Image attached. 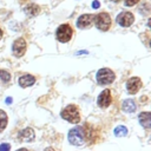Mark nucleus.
Segmentation results:
<instances>
[{
	"label": "nucleus",
	"instance_id": "f257e3e1",
	"mask_svg": "<svg viewBox=\"0 0 151 151\" xmlns=\"http://www.w3.org/2000/svg\"><path fill=\"white\" fill-rule=\"evenodd\" d=\"M61 117L63 119L72 123V124H77L80 122V113H79V109L76 105H68L66 106L63 111H61Z\"/></svg>",
	"mask_w": 151,
	"mask_h": 151
},
{
	"label": "nucleus",
	"instance_id": "f03ea898",
	"mask_svg": "<svg viewBox=\"0 0 151 151\" xmlns=\"http://www.w3.org/2000/svg\"><path fill=\"white\" fill-rule=\"evenodd\" d=\"M68 142L72 145H83L85 143V132L83 130V127L77 126L72 130H70L68 132Z\"/></svg>",
	"mask_w": 151,
	"mask_h": 151
},
{
	"label": "nucleus",
	"instance_id": "7ed1b4c3",
	"mask_svg": "<svg viewBox=\"0 0 151 151\" xmlns=\"http://www.w3.org/2000/svg\"><path fill=\"white\" fill-rule=\"evenodd\" d=\"M96 78H97L98 84H100V85H107V84L113 83V80H114V72L112 70L107 68V67H104V68H100L97 72Z\"/></svg>",
	"mask_w": 151,
	"mask_h": 151
},
{
	"label": "nucleus",
	"instance_id": "20e7f679",
	"mask_svg": "<svg viewBox=\"0 0 151 151\" xmlns=\"http://www.w3.org/2000/svg\"><path fill=\"white\" fill-rule=\"evenodd\" d=\"M72 33H73V31H72L71 26L67 25V24H64V25H60L58 27L55 35H57V39L60 42H67L72 38Z\"/></svg>",
	"mask_w": 151,
	"mask_h": 151
},
{
	"label": "nucleus",
	"instance_id": "39448f33",
	"mask_svg": "<svg viewBox=\"0 0 151 151\" xmlns=\"http://www.w3.org/2000/svg\"><path fill=\"white\" fill-rule=\"evenodd\" d=\"M96 26L100 31H107L111 26V18L107 13H99L97 17H94Z\"/></svg>",
	"mask_w": 151,
	"mask_h": 151
},
{
	"label": "nucleus",
	"instance_id": "423d86ee",
	"mask_svg": "<svg viewBox=\"0 0 151 151\" xmlns=\"http://www.w3.org/2000/svg\"><path fill=\"white\" fill-rule=\"evenodd\" d=\"M26 47H27V45H26L25 39L24 38H19V39H17L13 42V45H12V52H13V54L15 57L20 58V57H22L25 54Z\"/></svg>",
	"mask_w": 151,
	"mask_h": 151
},
{
	"label": "nucleus",
	"instance_id": "0eeeda50",
	"mask_svg": "<svg viewBox=\"0 0 151 151\" xmlns=\"http://www.w3.org/2000/svg\"><path fill=\"white\" fill-rule=\"evenodd\" d=\"M142 87V80L138 77H132L126 83V90L130 94H136Z\"/></svg>",
	"mask_w": 151,
	"mask_h": 151
},
{
	"label": "nucleus",
	"instance_id": "6e6552de",
	"mask_svg": "<svg viewBox=\"0 0 151 151\" xmlns=\"http://www.w3.org/2000/svg\"><path fill=\"white\" fill-rule=\"evenodd\" d=\"M97 103H98L99 107H101V109H106V107H107V106H109V105L112 103V96H111V91H110L109 88L104 90V91H103V92L99 94Z\"/></svg>",
	"mask_w": 151,
	"mask_h": 151
},
{
	"label": "nucleus",
	"instance_id": "1a4fd4ad",
	"mask_svg": "<svg viewBox=\"0 0 151 151\" xmlns=\"http://www.w3.org/2000/svg\"><path fill=\"white\" fill-rule=\"evenodd\" d=\"M134 18H133V14L130 13V12H122L118 17H117V22L123 26V27H129L132 25Z\"/></svg>",
	"mask_w": 151,
	"mask_h": 151
},
{
	"label": "nucleus",
	"instance_id": "9d476101",
	"mask_svg": "<svg viewBox=\"0 0 151 151\" xmlns=\"http://www.w3.org/2000/svg\"><path fill=\"white\" fill-rule=\"evenodd\" d=\"M94 22V15L93 14H83L77 20V26L79 28H88Z\"/></svg>",
	"mask_w": 151,
	"mask_h": 151
},
{
	"label": "nucleus",
	"instance_id": "9b49d317",
	"mask_svg": "<svg viewBox=\"0 0 151 151\" xmlns=\"http://www.w3.org/2000/svg\"><path fill=\"white\" fill-rule=\"evenodd\" d=\"M18 137H19V139H20L21 142L29 143V142L34 140V138H35V133H34L33 129H31V127H26V129H24L22 131H20V133H19Z\"/></svg>",
	"mask_w": 151,
	"mask_h": 151
},
{
	"label": "nucleus",
	"instance_id": "f8f14e48",
	"mask_svg": "<svg viewBox=\"0 0 151 151\" xmlns=\"http://www.w3.org/2000/svg\"><path fill=\"white\" fill-rule=\"evenodd\" d=\"M18 83L21 87H28V86H32L35 83V78L31 74H25V76H21L18 79Z\"/></svg>",
	"mask_w": 151,
	"mask_h": 151
},
{
	"label": "nucleus",
	"instance_id": "ddd939ff",
	"mask_svg": "<svg viewBox=\"0 0 151 151\" xmlns=\"http://www.w3.org/2000/svg\"><path fill=\"white\" fill-rule=\"evenodd\" d=\"M138 118H139V123L143 127H145V129L151 127V114H150V112H142V113H139Z\"/></svg>",
	"mask_w": 151,
	"mask_h": 151
},
{
	"label": "nucleus",
	"instance_id": "4468645a",
	"mask_svg": "<svg viewBox=\"0 0 151 151\" xmlns=\"http://www.w3.org/2000/svg\"><path fill=\"white\" fill-rule=\"evenodd\" d=\"M122 109L126 113H132L136 111V104L132 99H125L122 104Z\"/></svg>",
	"mask_w": 151,
	"mask_h": 151
},
{
	"label": "nucleus",
	"instance_id": "2eb2a0df",
	"mask_svg": "<svg viewBox=\"0 0 151 151\" xmlns=\"http://www.w3.org/2000/svg\"><path fill=\"white\" fill-rule=\"evenodd\" d=\"M24 11H25V13H26L27 15H29V17H35V15L40 12V8H39V6L35 5V4H28V5L24 8Z\"/></svg>",
	"mask_w": 151,
	"mask_h": 151
},
{
	"label": "nucleus",
	"instance_id": "dca6fc26",
	"mask_svg": "<svg viewBox=\"0 0 151 151\" xmlns=\"http://www.w3.org/2000/svg\"><path fill=\"white\" fill-rule=\"evenodd\" d=\"M7 120H8V118H7L6 112L0 110V132H2L5 130V127L7 126Z\"/></svg>",
	"mask_w": 151,
	"mask_h": 151
},
{
	"label": "nucleus",
	"instance_id": "f3484780",
	"mask_svg": "<svg viewBox=\"0 0 151 151\" xmlns=\"http://www.w3.org/2000/svg\"><path fill=\"white\" fill-rule=\"evenodd\" d=\"M113 133H114L116 137H124V136L127 134V129L125 126H123V125H119V126H117L114 129Z\"/></svg>",
	"mask_w": 151,
	"mask_h": 151
},
{
	"label": "nucleus",
	"instance_id": "a211bd4d",
	"mask_svg": "<svg viewBox=\"0 0 151 151\" xmlns=\"http://www.w3.org/2000/svg\"><path fill=\"white\" fill-rule=\"evenodd\" d=\"M0 79L4 81V83H7L11 80V73L6 70H0Z\"/></svg>",
	"mask_w": 151,
	"mask_h": 151
},
{
	"label": "nucleus",
	"instance_id": "6ab92c4d",
	"mask_svg": "<svg viewBox=\"0 0 151 151\" xmlns=\"http://www.w3.org/2000/svg\"><path fill=\"white\" fill-rule=\"evenodd\" d=\"M11 150V145L8 143H4L0 145V151H9Z\"/></svg>",
	"mask_w": 151,
	"mask_h": 151
},
{
	"label": "nucleus",
	"instance_id": "aec40b11",
	"mask_svg": "<svg viewBox=\"0 0 151 151\" xmlns=\"http://www.w3.org/2000/svg\"><path fill=\"white\" fill-rule=\"evenodd\" d=\"M138 1H139V0H125V5H126V6H133V5H136Z\"/></svg>",
	"mask_w": 151,
	"mask_h": 151
},
{
	"label": "nucleus",
	"instance_id": "412c9836",
	"mask_svg": "<svg viewBox=\"0 0 151 151\" xmlns=\"http://www.w3.org/2000/svg\"><path fill=\"white\" fill-rule=\"evenodd\" d=\"M99 6H100L99 1H97V0H96V1H93V2H92V7H93V8H99Z\"/></svg>",
	"mask_w": 151,
	"mask_h": 151
},
{
	"label": "nucleus",
	"instance_id": "4be33fe9",
	"mask_svg": "<svg viewBox=\"0 0 151 151\" xmlns=\"http://www.w3.org/2000/svg\"><path fill=\"white\" fill-rule=\"evenodd\" d=\"M5 101H6V104H8V105H9V104H12V101H13V99H12L11 97H7Z\"/></svg>",
	"mask_w": 151,
	"mask_h": 151
},
{
	"label": "nucleus",
	"instance_id": "5701e85b",
	"mask_svg": "<svg viewBox=\"0 0 151 151\" xmlns=\"http://www.w3.org/2000/svg\"><path fill=\"white\" fill-rule=\"evenodd\" d=\"M88 52L87 51H79V52H77V54L79 55V54H87Z\"/></svg>",
	"mask_w": 151,
	"mask_h": 151
},
{
	"label": "nucleus",
	"instance_id": "b1692460",
	"mask_svg": "<svg viewBox=\"0 0 151 151\" xmlns=\"http://www.w3.org/2000/svg\"><path fill=\"white\" fill-rule=\"evenodd\" d=\"M44 151H55V150H54L53 147H46V149H45Z\"/></svg>",
	"mask_w": 151,
	"mask_h": 151
},
{
	"label": "nucleus",
	"instance_id": "393cba45",
	"mask_svg": "<svg viewBox=\"0 0 151 151\" xmlns=\"http://www.w3.org/2000/svg\"><path fill=\"white\" fill-rule=\"evenodd\" d=\"M17 151H28V150H27V149H24V147H22V149H19V150H17Z\"/></svg>",
	"mask_w": 151,
	"mask_h": 151
},
{
	"label": "nucleus",
	"instance_id": "a878e982",
	"mask_svg": "<svg viewBox=\"0 0 151 151\" xmlns=\"http://www.w3.org/2000/svg\"><path fill=\"white\" fill-rule=\"evenodd\" d=\"M1 37H2V31L0 29V39H1Z\"/></svg>",
	"mask_w": 151,
	"mask_h": 151
},
{
	"label": "nucleus",
	"instance_id": "bb28decb",
	"mask_svg": "<svg viewBox=\"0 0 151 151\" xmlns=\"http://www.w3.org/2000/svg\"><path fill=\"white\" fill-rule=\"evenodd\" d=\"M112 1H119V0H112Z\"/></svg>",
	"mask_w": 151,
	"mask_h": 151
}]
</instances>
